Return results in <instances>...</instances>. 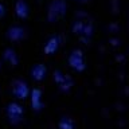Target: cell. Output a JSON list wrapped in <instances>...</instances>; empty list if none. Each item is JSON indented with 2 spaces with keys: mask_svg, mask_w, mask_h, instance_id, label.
<instances>
[{
  "mask_svg": "<svg viewBox=\"0 0 129 129\" xmlns=\"http://www.w3.org/2000/svg\"><path fill=\"white\" fill-rule=\"evenodd\" d=\"M73 32L85 40L83 43H87L86 40H89V38L93 35V23L86 19H78L73 26Z\"/></svg>",
  "mask_w": 129,
  "mask_h": 129,
  "instance_id": "cell-1",
  "label": "cell"
},
{
  "mask_svg": "<svg viewBox=\"0 0 129 129\" xmlns=\"http://www.w3.org/2000/svg\"><path fill=\"white\" fill-rule=\"evenodd\" d=\"M66 8H67V6L64 3V0H52L50 3V6H48L47 19L50 22H58L66 14Z\"/></svg>",
  "mask_w": 129,
  "mask_h": 129,
  "instance_id": "cell-2",
  "label": "cell"
},
{
  "mask_svg": "<svg viewBox=\"0 0 129 129\" xmlns=\"http://www.w3.org/2000/svg\"><path fill=\"white\" fill-rule=\"evenodd\" d=\"M69 64L75 71H83L86 69V62H85L83 52L81 50H73L70 56H69Z\"/></svg>",
  "mask_w": 129,
  "mask_h": 129,
  "instance_id": "cell-3",
  "label": "cell"
},
{
  "mask_svg": "<svg viewBox=\"0 0 129 129\" xmlns=\"http://www.w3.org/2000/svg\"><path fill=\"white\" fill-rule=\"evenodd\" d=\"M54 79H55V82L56 85L62 89V90H69L71 86H73V79H71V77L70 75H67V74H63L60 70H55L54 71Z\"/></svg>",
  "mask_w": 129,
  "mask_h": 129,
  "instance_id": "cell-4",
  "label": "cell"
},
{
  "mask_svg": "<svg viewBox=\"0 0 129 129\" xmlns=\"http://www.w3.org/2000/svg\"><path fill=\"white\" fill-rule=\"evenodd\" d=\"M46 73H47V67L42 63H39V64H35V66L32 67L31 77L35 81H42L44 77H46Z\"/></svg>",
  "mask_w": 129,
  "mask_h": 129,
  "instance_id": "cell-5",
  "label": "cell"
},
{
  "mask_svg": "<svg viewBox=\"0 0 129 129\" xmlns=\"http://www.w3.org/2000/svg\"><path fill=\"white\" fill-rule=\"evenodd\" d=\"M14 94L18 98H24L28 94V87L23 81H16L14 83Z\"/></svg>",
  "mask_w": 129,
  "mask_h": 129,
  "instance_id": "cell-6",
  "label": "cell"
},
{
  "mask_svg": "<svg viewBox=\"0 0 129 129\" xmlns=\"http://www.w3.org/2000/svg\"><path fill=\"white\" fill-rule=\"evenodd\" d=\"M7 36L11 40H20V39H23L24 36H26V32H24V28L14 26V27H11L10 30H8Z\"/></svg>",
  "mask_w": 129,
  "mask_h": 129,
  "instance_id": "cell-7",
  "label": "cell"
},
{
  "mask_svg": "<svg viewBox=\"0 0 129 129\" xmlns=\"http://www.w3.org/2000/svg\"><path fill=\"white\" fill-rule=\"evenodd\" d=\"M58 47H59L58 36H52V38H50L47 40L46 46H44V52H46L47 55H52V54H55V51L58 50Z\"/></svg>",
  "mask_w": 129,
  "mask_h": 129,
  "instance_id": "cell-8",
  "label": "cell"
},
{
  "mask_svg": "<svg viewBox=\"0 0 129 129\" xmlns=\"http://www.w3.org/2000/svg\"><path fill=\"white\" fill-rule=\"evenodd\" d=\"M28 6H27V3L24 2V0H19V2H16L15 4V14L19 16V18H27L28 16Z\"/></svg>",
  "mask_w": 129,
  "mask_h": 129,
  "instance_id": "cell-9",
  "label": "cell"
},
{
  "mask_svg": "<svg viewBox=\"0 0 129 129\" xmlns=\"http://www.w3.org/2000/svg\"><path fill=\"white\" fill-rule=\"evenodd\" d=\"M7 112H8V116H10L11 120L20 118L22 114H23V109L20 108V105H18V104H11L10 106H8Z\"/></svg>",
  "mask_w": 129,
  "mask_h": 129,
  "instance_id": "cell-10",
  "label": "cell"
},
{
  "mask_svg": "<svg viewBox=\"0 0 129 129\" xmlns=\"http://www.w3.org/2000/svg\"><path fill=\"white\" fill-rule=\"evenodd\" d=\"M42 93H40L39 89H34L32 90V95H31V100H32V108L34 109H40V106H42V104H40V95Z\"/></svg>",
  "mask_w": 129,
  "mask_h": 129,
  "instance_id": "cell-11",
  "label": "cell"
},
{
  "mask_svg": "<svg viewBox=\"0 0 129 129\" xmlns=\"http://www.w3.org/2000/svg\"><path fill=\"white\" fill-rule=\"evenodd\" d=\"M4 58H6V60H8L11 64H18V56H16V54L12 50H6L4 51Z\"/></svg>",
  "mask_w": 129,
  "mask_h": 129,
  "instance_id": "cell-12",
  "label": "cell"
},
{
  "mask_svg": "<svg viewBox=\"0 0 129 129\" xmlns=\"http://www.w3.org/2000/svg\"><path fill=\"white\" fill-rule=\"evenodd\" d=\"M59 128L60 129H73V122L70 120H67V118H63L59 122Z\"/></svg>",
  "mask_w": 129,
  "mask_h": 129,
  "instance_id": "cell-13",
  "label": "cell"
},
{
  "mask_svg": "<svg viewBox=\"0 0 129 129\" xmlns=\"http://www.w3.org/2000/svg\"><path fill=\"white\" fill-rule=\"evenodd\" d=\"M4 14H6V8H4L2 4H0V18H2V16H4Z\"/></svg>",
  "mask_w": 129,
  "mask_h": 129,
  "instance_id": "cell-14",
  "label": "cell"
},
{
  "mask_svg": "<svg viewBox=\"0 0 129 129\" xmlns=\"http://www.w3.org/2000/svg\"><path fill=\"white\" fill-rule=\"evenodd\" d=\"M77 2H87V0H77Z\"/></svg>",
  "mask_w": 129,
  "mask_h": 129,
  "instance_id": "cell-15",
  "label": "cell"
}]
</instances>
